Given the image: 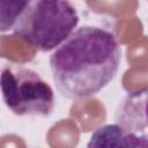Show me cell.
Returning a JSON list of instances; mask_svg holds the SVG:
<instances>
[{
	"instance_id": "8992f818",
	"label": "cell",
	"mask_w": 148,
	"mask_h": 148,
	"mask_svg": "<svg viewBox=\"0 0 148 148\" xmlns=\"http://www.w3.org/2000/svg\"><path fill=\"white\" fill-rule=\"evenodd\" d=\"M31 0H0V30L12 31Z\"/></svg>"
},
{
	"instance_id": "7a4b0ae2",
	"label": "cell",
	"mask_w": 148,
	"mask_h": 148,
	"mask_svg": "<svg viewBox=\"0 0 148 148\" xmlns=\"http://www.w3.org/2000/svg\"><path fill=\"white\" fill-rule=\"evenodd\" d=\"M79 21L69 0H31L12 31L40 52H49L69 37Z\"/></svg>"
},
{
	"instance_id": "3957f363",
	"label": "cell",
	"mask_w": 148,
	"mask_h": 148,
	"mask_svg": "<svg viewBox=\"0 0 148 148\" xmlns=\"http://www.w3.org/2000/svg\"><path fill=\"white\" fill-rule=\"evenodd\" d=\"M0 87L7 109L20 117H47L54 109L52 87L34 69L20 64L1 66Z\"/></svg>"
},
{
	"instance_id": "277c9868",
	"label": "cell",
	"mask_w": 148,
	"mask_h": 148,
	"mask_svg": "<svg viewBox=\"0 0 148 148\" xmlns=\"http://www.w3.org/2000/svg\"><path fill=\"white\" fill-rule=\"evenodd\" d=\"M116 123L127 134L132 147H148V88L126 94L117 109Z\"/></svg>"
},
{
	"instance_id": "6da1fadb",
	"label": "cell",
	"mask_w": 148,
	"mask_h": 148,
	"mask_svg": "<svg viewBox=\"0 0 148 148\" xmlns=\"http://www.w3.org/2000/svg\"><path fill=\"white\" fill-rule=\"evenodd\" d=\"M120 59L121 50L111 31L82 25L53 50L49 62L58 91L80 99L104 89L117 75Z\"/></svg>"
},
{
	"instance_id": "5b68a950",
	"label": "cell",
	"mask_w": 148,
	"mask_h": 148,
	"mask_svg": "<svg viewBox=\"0 0 148 148\" xmlns=\"http://www.w3.org/2000/svg\"><path fill=\"white\" fill-rule=\"evenodd\" d=\"M88 147H132L131 140L119 124H108L98 127L91 134Z\"/></svg>"
}]
</instances>
